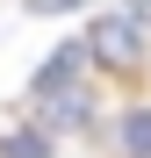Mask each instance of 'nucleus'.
Masks as SVG:
<instances>
[{"label":"nucleus","instance_id":"5","mask_svg":"<svg viewBox=\"0 0 151 158\" xmlns=\"http://www.w3.org/2000/svg\"><path fill=\"white\" fill-rule=\"evenodd\" d=\"M0 158H50V137L43 129H15V137H0Z\"/></svg>","mask_w":151,"mask_h":158},{"label":"nucleus","instance_id":"3","mask_svg":"<svg viewBox=\"0 0 151 158\" xmlns=\"http://www.w3.org/2000/svg\"><path fill=\"white\" fill-rule=\"evenodd\" d=\"M79 79H86V43L72 36V43H58V50L36 65V79H29V101H36V94H65V86H79Z\"/></svg>","mask_w":151,"mask_h":158},{"label":"nucleus","instance_id":"2","mask_svg":"<svg viewBox=\"0 0 151 158\" xmlns=\"http://www.w3.org/2000/svg\"><path fill=\"white\" fill-rule=\"evenodd\" d=\"M36 115H43V137L86 129L94 122V79H79V86H65V94H36Z\"/></svg>","mask_w":151,"mask_h":158},{"label":"nucleus","instance_id":"7","mask_svg":"<svg viewBox=\"0 0 151 158\" xmlns=\"http://www.w3.org/2000/svg\"><path fill=\"white\" fill-rule=\"evenodd\" d=\"M130 22H137V29H151V0H137V7H130Z\"/></svg>","mask_w":151,"mask_h":158},{"label":"nucleus","instance_id":"1","mask_svg":"<svg viewBox=\"0 0 151 158\" xmlns=\"http://www.w3.org/2000/svg\"><path fill=\"white\" fill-rule=\"evenodd\" d=\"M144 36L151 29H137V22L115 7V15H94L79 43H86V65H101V72H144Z\"/></svg>","mask_w":151,"mask_h":158},{"label":"nucleus","instance_id":"4","mask_svg":"<svg viewBox=\"0 0 151 158\" xmlns=\"http://www.w3.org/2000/svg\"><path fill=\"white\" fill-rule=\"evenodd\" d=\"M115 158H151V108H130L115 122Z\"/></svg>","mask_w":151,"mask_h":158},{"label":"nucleus","instance_id":"6","mask_svg":"<svg viewBox=\"0 0 151 158\" xmlns=\"http://www.w3.org/2000/svg\"><path fill=\"white\" fill-rule=\"evenodd\" d=\"M29 7H36V15H72L79 0H29Z\"/></svg>","mask_w":151,"mask_h":158}]
</instances>
